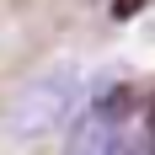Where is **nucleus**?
I'll use <instances>...</instances> for the list:
<instances>
[{
  "label": "nucleus",
  "instance_id": "f257e3e1",
  "mask_svg": "<svg viewBox=\"0 0 155 155\" xmlns=\"http://www.w3.org/2000/svg\"><path fill=\"white\" fill-rule=\"evenodd\" d=\"M80 91H86V75H80V64H48L43 75H32L21 86V96L11 102L5 112V134L11 139H43L48 128H59L70 112H75Z\"/></svg>",
  "mask_w": 155,
  "mask_h": 155
},
{
  "label": "nucleus",
  "instance_id": "f03ea898",
  "mask_svg": "<svg viewBox=\"0 0 155 155\" xmlns=\"http://www.w3.org/2000/svg\"><path fill=\"white\" fill-rule=\"evenodd\" d=\"M128 118H134V86H107V91H96L91 107L80 112L75 128H70L64 155H112V144H118V134H123Z\"/></svg>",
  "mask_w": 155,
  "mask_h": 155
},
{
  "label": "nucleus",
  "instance_id": "7ed1b4c3",
  "mask_svg": "<svg viewBox=\"0 0 155 155\" xmlns=\"http://www.w3.org/2000/svg\"><path fill=\"white\" fill-rule=\"evenodd\" d=\"M112 155H155V112L128 118L123 134H118V144H112Z\"/></svg>",
  "mask_w": 155,
  "mask_h": 155
},
{
  "label": "nucleus",
  "instance_id": "20e7f679",
  "mask_svg": "<svg viewBox=\"0 0 155 155\" xmlns=\"http://www.w3.org/2000/svg\"><path fill=\"white\" fill-rule=\"evenodd\" d=\"M144 5H155V0H112V16H118V21H128V16H139Z\"/></svg>",
  "mask_w": 155,
  "mask_h": 155
}]
</instances>
